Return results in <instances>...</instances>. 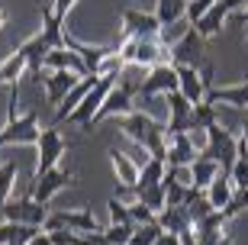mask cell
I'll return each mask as SVG.
<instances>
[{"label":"cell","instance_id":"1","mask_svg":"<svg viewBox=\"0 0 248 245\" xmlns=\"http://www.w3.org/2000/svg\"><path fill=\"white\" fill-rule=\"evenodd\" d=\"M116 81H120L116 74H103V78H97V81L91 84V91L81 97V103L68 113V119H64V123H68V126H78V129H91L93 113L103 107V100H107V94L116 87Z\"/></svg>","mask_w":248,"mask_h":245},{"label":"cell","instance_id":"2","mask_svg":"<svg viewBox=\"0 0 248 245\" xmlns=\"http://www.w3.org/2000/svg\"><path fill=\"white\" fill-rule=\"evenodd\" d=\"M171 91H177V65L174 62H158L145 71L136 97H168Z\"/></svg>","mask_w":248,"mask_h":245},{"label":"cell","instance_id":"3","mask_svg":"<svg viewBox=\"0 0 248 245\" xmlns=\"http://www.w3.org/2000/svg\"><path fill=\"white\" fill-rule=\"evenodd\" d=\"M36 148H39V162H36V171H32V178H39V174L52 171V168L58 164V158H62V155L68 152L71 146H68V139L58 132V126H42Z\"/></svg>","mask_w":248,"mask_h":245},{"label":"cell","instance_id":"4","mask_svg":"<svg viewBox=\"0 0 248 245\" xmlns=\"http://www.w3.org/2000/svg\"><path fill=\"white\" fill-rule=\"evenodd\" d=\"M39 113L36 110H29V113H23V116L16 119H7V126L0 129V152L7 146H13V142H19V146H36L39 142Z\"/></svg>","mask_w":248,"mask_h":245},{"label":"cell","instance_id":"5","mask_svg":"<svg viewBox=\"0 0 248 245\" xmlns=\"http://www.w3.org/2000/svg\"><path fill=\"white\" fill-rule=\"evenodd\" d=\"M3 219H13V223H29V226H46V219H48V203H39L32 194H26L23 200H13L10 197L7 203H3Z\"/></svg>","mask_w":248,"mask_h":245},{"label":"cell","instance_id":"6","mask_svg":"<svg viewBox=\"0 0 248 245\" xmlns=\"http://www.w3.org/2000/svg\"><path fill=\"white\" fill-rule=\"evenodd\" d=\"M46 232H55V229H74V232H100V223L93 219L91 210H52L46 219Z\"/></svg>","mask_w":248,"mask_h":245},{"label":"cell","instance_id":"7","mask_svg":"<svg viewBox=\"0 0 248 245\" xmlns=\"http://www.w3.org/2000/svg\"><path fill=\"white\" fill-rule=\"evenodd\" d=\"M81 78H87V74H78V71H68V68H62V71H46L42 74V91H46V103L48 107H62L64 97L81 84Z\"/></svg>","mask_w":248,"mask_h":245},{"label":"cell","instance_id":"8","mask_svg":"<svg viewBox=\"0 0 248 245\" xmlns=\"http://www.w3.org/2000/svg\"><path fill=\"white\" fill-rule=\"evenodd\" d=\"M242 7H248V0H216V3L206 10V16H200L197 23H193V29H197L203 39L219 36V33H222V23H226L235 10H242Z\"/></svg>","mask_w":248,"mask_h":245},{"label":"cell","instance_id":"9","mask_svg":"<svg viewBox=\"0 0 248 245\" xmlns=\"http://www.w3.org/2000/svg\"><path fill=\"white\" fill-rule=\"evenodd\" d=\"M123 36H139V39H158L161 36V19L155 13H142V10H123Z\"/></svg>","mask_w":248,"mask_h":245},{"label":"cell","instance_id":"10","mask_svg":"<svg viewBox=\"0 0 248 245\" xmlns=\"http://www.w3.org/2000/svg\"><path fill=\"white\" fill-rule=\"evenodd\" d=\"M136 110V94L126 91L123 84H116L110 94H107V100H103V107L93 113L91 119V129L97 126V123H103V119H110V116H126V113H132Z\"/></svg>","mask_w":248,"mask_h":245},{"label":"cell","instance_id":"11","mask_svg":"<svg viewBox=\"0 0 248 245\" xmlns=\"http://www.w3.org/2000/svg\"><path fill=\"white\" fill-rule=\"evenodd\" d=\"M74 181V174L71 171H64V168H52V171H46V174H39V178H32V197L39 200V203H48V200L55 197L58 191H64L68 184Z\"/></svg>","mask_w":248,"mask_h":245},{"label":"cell","instance_id":"12","mask_svg":"<svg viewBox=\"0 0 248 245\" xmlns=\"http://www.w3.org/2000/svg\"><path fill=\"white\" fill-rule=\"evenodd\" d=\"M165 103H168V126H165L168 136L187 132V129H190V110H193V103L181 91H171L165 97Z\"/></svg>","mask_w":248,"mask_h":245},{"label":"cell","instance_id":"13","mask_svg":"<svg viewBox=\"0 0 248 245\" xmlns=\"http://www.w3.org/2000/svg\"><path fill=\"white\" fill-rule=\"evenodd\" d=\"M197 142H193L190 132H177V136H168V155H165V164L168 168H181V164H193L197 162Z\"/></svg>","mask_w":248,"mask_h":245},{"label":"cell","instance_id":"14","mask_svg":"<svg viewBox=\"0 0 248 245\" xmlns=\"http://www.w3.org/2000/svg\"><path fill=\"white\" fill-rule=\"evenodd\" d=\"M64 46L74 49V52L81 55L84 68H87V74H100V65L110 58L113 52H116V46H87V42H78L74 36H64Z\"/></svg>","mask_w":248,"mask_h":245},{"label":"cell","instance_id":"15","mask_svg":"<svg viewBox=\"0 0 248 245\" xmlns=\"http://www.w3.org/2000/svg\"><path fill=\"white\" fill-rule=\"evenodd\" d=\"M177 91L184 94L190 103H200L206 97L203 91V78H200V68L197 65H177Z\"/></svg>","mask_w":248,"mask_h":245},{"label":"cell","instance_id":"16","mask_svg":"<svg viewBox=\"0 0 248 245\" xmlns=\"http://www.w3.org/2000/svg\"><path fill=\"white\" fill-rule=\"evenodd\" d=\"M29 74V58L23 49H13V52L0 62V87H13L19 84V78Z\"/></svg>","mask_w":248,"mask_h":245},{"label":"cell","instance_id":"17","mask_svg":"<svg viewBox=\"0 0 248 245\" xmlns=\"http://www.w3.org/2000/svg\"><path fill=\"white\" fill-rule=\"evenodd\" d=\"M42 229L29 226V223H13V219H0V245H26L36 239Z\"/></svg>","mask_w":248,"mask_h":245},{"label":"cell","instance_id":"18","mask_svg":"<svg viewBox=\"0 0 248 245\" xmlns=\"http://www.w3.org/2000/svg\"><path fill=\"white\" fill-rule=\"evenodd\" d=\"M158 226L165 229V232H174V236L181 239L184 232L193 229V223H190V216H187V207H165L158 213Z\"/></svg>","mask_w":248,"mask_h":245},{"label":"cell","instance_id":"19","mask_svg":"<svg viewBox=\"0 0 248 245\" xmlns=\"http://www.w3.org/2000/svg\"><path fill=\"white\" fill-rule=\"evenodd\" d=\"M168 174V164L161 158H152L148 155L145 162L139 164V181H136V191H145V187H158V184L165 181Z\"/></svg>","mask_w":248,"mask_h":245},{"label":"cell","instance_id":"20","mask_svg":"<svg viewBox=\"0 0 248 245\" xmlns=\"http://www.w3.org/2000/svg\"><path fill=\"white\" fill-rule=\"evenodd\" d=\"M210 103H229V107H245L248 110V81L232 84V87H213L206 94Z\"/></svg>","mask_w":248,"mask_h":245},{"label":"cell","instance_id":"21","mask_svg":"<svg viewBox=\"0 0 248 245\" xmlns=\"http://www.w3.org/2000/svg\"><path fill=\"white\" fill-rule=\"evenodd\" d=\"M219 162H213V158H206V155H197V162L190 164V174H193V187H200V191H206L213 181H216V174H219Z\"/></svg>","mask_w":248,"mask_h":245},{"label":"cell","instance_id":"22","mask_svg":"<svg viewBox=\"0 0 248 245\" xmlns=\"http://www.w3.org/2000/svg\"><path fill=\"white\" fill-rule=\"evenodd\" d=\"M232 194H235V184H232V178H229V171H219L216 174V181L206 187V200H210L216 210H222L226 203L232 200Z\"/></svg>","mask_w":248,"mask_h":245},{"label":"cell","instance_id":"23","mask_svg":"<svg viewBox=\"0 0 248 245\" xmlns=\"http://www.w3.org/2000/svg\"><path fill=\"white\" fill-rule=\"evenodd\" d=\"M216 123H219V110H216V103H210V100L193 103V110H190V129L206 132V129L216 126Z\"/></svg>","mask_w":248,"mask_h":245},{"label":"cell","instance_id":"24","mask_svg":"<svg viewBox=\"0 0 248 245\" xmlns=\"http://www.w3.org/2000/svg\"><path fill=\"white\" fill-rule=\"evenodd\" d=\"M155 16L161 19V29L177 26V23H181V19L187 16V0H158Z\"/></svg>","mask_w":248,"mask_h":245},{"label":"cell","instance_id":"25","mask_svg":"<svg viewBox=\"0 0 248 245\" xmlns=\"http://www.w3.org/2000/svg\"><path fill=\"white\" fill-rule=\"evenodd\" d=\"M110 162H113V171L123 184H136L139 181V162H132L129 155H123L120 148H110Z\"/></svg>","mask_w":248,"mask_h":245},{"label":"cell","instance_id":"26","mask_svg":"<svg viewBox=\"0 0 248 245\" xmlns=\"http://www.w3.org/2000/svg\"><path fill=\"white\" fill-rule=\"evenodd\" d=\"M16 162H0V207L13 197V184H16Z\"/></svg>","mask_w":248,"mask_h":245},{"label":"cell","instance_id":"27","mask_svg":"<svg viewBox=\"0 0 248 245\" xmlns=\"http://www.w3.org/2000/svg\"><path fill=\"white\" fill-rule=\"evenodd\" d=\"M132 229H136L132 223H110L103 229V245H129Z\"/></svg>","mask_w":248,"mask_h":245},{"label":"cell","instance_id":"28","mask_svg":"<svg viewBox=\"0 0 248 245\" xmlns=\"http://www.w3.org/2000/svg\"><path fill=\"white\" fill-rule=\"evenodd\" d=\"M161 232H165V229L158 226V223H145V226H136V229H132V239H129V245H155Z\"/></svg>","mask_w":248,"mask_h":245},{"label":"cell","instance_id":"29","mask_svg":"<svg viewBox=\"0 0 248 245\" xmlns=\"http://www.w3.org/2000/svg\"><path fill=\"white\" fill-rule=\"evenodd\" d=\"M139 200H142L148 210H155V213H161V210L168 207V194H165L161 184H158V187H145V191H139Z\"/></svg>","mask_w":248,"mask_h":245},{"label":"cell","instance_id":"30","mask_svg":"<svg viewBox=\"0 0 248 245\" xmlns=\"http://www.w3.org/2000/svg\"><path fill=\"white\" fill-rule=\"evenodd\" d=\"M245 210H248V187H235L232 200L222 207V216H226V219H235L239 213H245Z\"/></svg>","mask_w":248,"mask_h":245},{"label":"cell","instance_id":"31","mask_svg":"<svg viewBox=\"0 0 248 245\" xmlns=\"http://www.w3.org/2000/svg\"><path fill=\"white\" fill-rule=\"evenodd\" d=\"M229 178H232L235 187H248V158L235 155V162H232V168H229Z\"/></svg>","mask_w":248,"mask_h":245},{"label":"cell","instance_id":"32","mask_svg":"<svg viewBox=\"0 0 248 245\" xmlns=\"http://www.w3.org/2000/svg\"><path fill=\"white\" fill-rule=\"evenodd\" d=\"M110 223H132V216H129V203H123V200H116V197H110ZM136 226V223H132Z\"/></svg>","mask_w":248,"mask_h":245},{"label":"cell","instance_id":"33","mask_svg":"<svg viewBox=\"0 0 248 245\" xmlns=\"http://www.w3.org/2000/svg\"><path fill=\"white\" fill-rule=\"evenodd\" d=\"M213 3H216V0H187V23H197V19L200 16H206V10L213 7Z\"/></svg>","mask_w":248,"mask_h":245},{"label":"cell","instance_id":"34","mask_svg":"<svg viewBox=\"0 0 248 245\" xmlns=\"http://www.w3.org/2000/svg\"><path fill=\"white\" fill-rule=\"evenodd\" d=\"M200 78H203V91L210 94L213 87H216V71H213V65H210V62L200 65ZM203 100H206V97H203Z\"/></svg>","mask_w":248,"mask_h":245},{"label":"cell","instance_id":"35","mask_svg":"<svg viewBox=\"0 0 248 245\" xmlns=\"http://www.w3.org/2000/svg\"><path fill=\"white\" fill-rule=\"evenodd\" d=\"M155 245H181V239L174 236V232H161V236H158V242Z\"/></svg>","mask_w":248,"mask_h":245},{"label":"cell","instance_id":"36","mask_svg":"<svg viewBox=\"0 0 248 245\" xmlns=\"http://www.w3.org/2000/svg\"><path fill=\"white\" fill-rule=\"evenodd\" d=\"M26 245H55V242H52V236H48L46 229H42V232H39V236H36V239H29V242H26Z\"/></svg>","mask_w":248,"mask_h":245},{"label":"cell","instance_id":"37","mask_svg":"<svg viewBox=\"0 0 248 245\" xmlns=\"http://www.w3.org/2000/svg\"><path fill=\"white\" fill-rule=\"evenodd\" d=\"M7 19H10V13L3 7H0V33H3V26H7Z\"/></svg>","mask_w":248,"mask_h":245},{"label":"cell","instance_id":"38","mask_svg":"<svg viewBox=\"0 0 248 245\" xmlns=\"http://www.w3.org/2000/svg\"><path fill=\"white\" fill-rule=\"evenodd\" d=\"M239 19H245V23H248V7H245V13H239Z\"/></svg>","mask_w":248,"mask_h":245},{"label":"cell","instance_id":"39","mask_svg":"<svg viewBox=\"0 0 248 245\" xmlns=\"http://www.w3.org/2000/svg\"><path fill=\"white\" fill-rule=\"evenodd\" d=\"M242 132H248V123H245V129H242Z\"/></svg>","mask_w":248,"mask_h":245}]
</instances>
